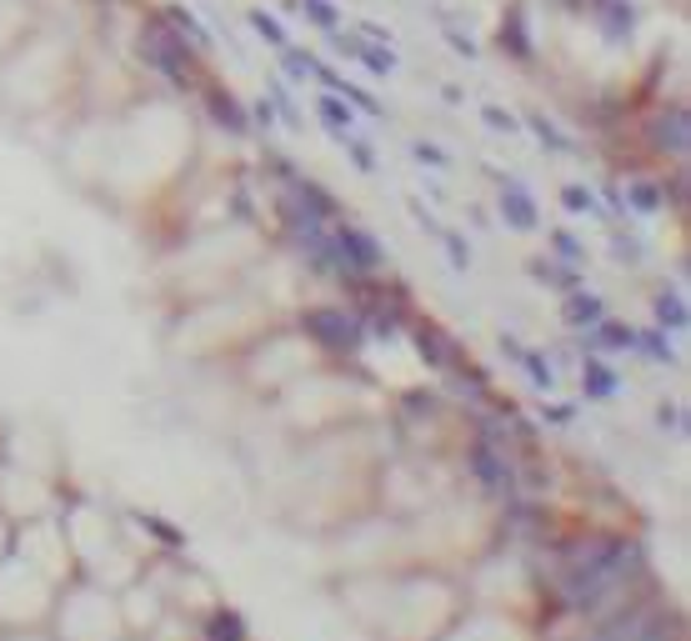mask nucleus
Instances as JSON below:
<instances>
[{
  "mask_svg": "<svg viewBox=\"0 0 691 641\" xmlns=\"http://www.w3.org/2000/svg\"><path fill=\"white\" fill-rule=\"evenodd\" d=\"M611 391H616V376L596 361H586V396H611Z\"/></svg>",
  "mask_w": 691,
  "mask_h": 641,
  "instance_id": "obj_8",
  "label": "nucleus"
},
{
  "mask_svg": "<svg viewBox=\"0 0 691 641\" xmlns=\"http://www.w3.org/2000/svg\"><path fill=\"white\" fill-rule=\"evenodd\" d=\"M300 6H306V10H310V16H316V20H320V30H336V10H330V6H326V0H300Z\"/></svg>",
  "mask_w": 691,
  "mask_h": 641,
  "instance_id": "obj_14",
  "label": "nucleus"
},
{
  "mask_svg": "<svg viewBox=\"0 0 691 641\" xmlns=\"http://www.w3.org/2000/svg\"><path fill=\"white\" fill-rule=\"evenodd\" d=\"M306 331L320 341V346H330V351H356V341H361L356 320H351L346 310H310Z\"/></svg>",
  "mask_w": 691,
  "mask_h": 641,
  "instance_id": "obj_1",
  "label": "nucleus"
},
{
  "mask_svg": "<svg viewBox=\"0 0 691 641\" xmlns=\"http://www.w3.org/2000/svg\"><path fill=\"white\" fill-rule=\"evenodd\" d=\"M526 366H531V376H536L541 386H551V366H541V356H526Z\"/></svg>",
  "mask_w": 691,
  "mask_h": 641,
  "instance_id": "obj_18",
  "label": "nucleus"
},
{
  "mask_svg": "<svg viewBox=\"0 0 691 641\" xmlns=\"http://www.w3.org/2000/svg\"><path fill=\"white\" fill-rule=\"evenodd\" d=\"M501 210H506V220H511L516 230H531V226H536V206L526 200V190H521L516 180L501 190Z\"/></svg>",
  "mask_w": 691,
  "mask_h": 641,
  "instance_id": "obj_5",
  "label": "nucleus"
},
{
  "mask_svg": "<svg viewBox=\"0 0 691 641\" xmlns=\"http://www.w3.org/2000/svg\"><path fill=\"white\" fill-rule=\"evenodd\" d=\"M657 316H661V326H687V310H681L677 296H661L657 300Z\"/></svg>",
  "mask_w": 691,
  "mask_h": 641,
  "instance_id": "obj_11",
  "label": "nucleus"
},
{
  "mask_svg": "<svg viewBox=\"0 0 691 641\" xmlns=\"http://www.w3.org/2000/svg\"><path fill=\"white\" fill-rule=\"evenodd\" d=\"M416 160H431V166H441L446 156H441V150H431V146H416Z\"/></svg>",
  "mask_w": 691,
  "mask_h": 641,
  "instance_id": "obj_19",
  "label": "nucleus"
},
{
  "mask_svg": "<svg viewBox=\"0 0 691 641\" xmlns=\"http://www.w3.org/2000/svg\"><path fill=\"white\" fill-rule=\"evenodd\" d=\"M286 76H290V80L316 76V56H306V50H290V46H286Z\"/></svg>",
  "mask_w": 691,
  "mask_h": 641,
  "instance_id": "obj_10",
  "label": "nucleus"
},
{
  "mask_svg": "<svg viewBox=\"0 0 691 641\" xmlns=\"http://www.w3.org/2000/svg\"><path fill=\"white\" fill-rule=\"evenodd\" d=\"M216 116L226 120V126H236V130L246 126V120H240V110H236V100H216Z\"/></svg>",
  "mask_w": 691,
  "mask_h": 641,
  "instance_id": "obj_15",
  "label": "nucleus"
},
{
  "mask_svg": "<svg viewBox=\"0 0 691 641\" xmlns=\"http://www.w3.org/2000/svg\"><path fill=\"white\" fill-rule=\"evenodd\" d=\"M250 26H256V36H260V40H270V46L286 50V30H280V20H276V16H266V10H250Z\"/></svg>",
  "mask_w": 691,
  "mask_h": 641,
  "instance_id": "obj_7",
  "label": "nucleus"
},
{
  "mask_svg": "<svg viewBox=\"0 0 691 641\" xmlns=\"http://www.w3.org/2000/svg\"><path fill=\"white\" fill-rule=\"evenodd\" d=\"M210 637H216V641H240V621H236V617H230V611H226V617H216V627H210Z\"/></svg>",
  "mask_w": 691,
  "mask_h": 641,
  "instance_id": "obj_13",
  "label": "nucleus"
},
{
  "mask_svg": "<svg viewBox=\"0 0 691 641\" xmlns=\"http://www.w3.org/2000/svg\"><path fill=\"white\" fill-rule=\"evenodd\" d=\"M336 50H340V56L366 60V70H371V76H391V70H396V50H391V46H381V40L336 36Z\"/></svg>",
  "mask_w": 691,
  "mask_h": 641,
  "instance_id": "obj_3",
  "label": "nucleus"
},
{
  "mask_svg": "<svg viewBox=\"0 0 691 641\" xmlns=\"http://www.w3.org/2000/svg\"><path fill=\"white\" fill-rule=\"evenodd\" d=\"M596 341H606V351H626V346H636V336H631V331H621V326H601V331H596Z\"/></svg>",
  "mask_w": 691,
  "mask_h": 641,
  "instance_id": "obj_12",
  "label": "nucleus"
},
{
  "mask_svg": "<svg viewBox=\"0 0 691 641\" xmlns=\"http://www.w3.org/2000/svg\"><path fill=\"white\" fill-rule=\"evenodd\" d=\"M336 250H340V260L356 266V270H376L381 266V250L371 246V236H361V230H351V226L336 230Z\"/></svg>",
  "mask_w": 691,
  "mask_h": 641,
  "instance_id": "obj_4",
  "label": "nucleus"
},
{
  "mask_svg": "<svg viewBox=\"0 0 691 641\" xmlns=\"http://www.w3.org/2000/svg\"><path fill=\"white\" fill-rule=\"evenodd\" d=\"M566 316L576 320V326H596V320H601V300H596V296H576V300L566 306Z\"/></svg>",
  "mask_w": 691,
  "mask_h": 641,
  "instance_id": "obj_9",
  "label": "nucleus"
},
{
  "mask_svg": "<svg viewBox=\"0 0 691 641\" xmlns=\"http://www.w3.org/2000/svg\"><path fill=\"white\" fill-rule=\"evenodd\" d=\"M531 126H536V136H541V140H546V146H551V150H566V140H561V136H556V130H551V126H546V120H541V116H536V120H531Z\"/></svg>",
  "mask_w": 691,
  "mask_h": 641,
  "instance_id": "obj_16",
  "label": "nucleus"
},
{
  "mask_svg": "<svg viewBox=\"0 0 691 641\" xmlns=\"http://www.w3.org/2000/svg\"><path fill=\"white\" fill-rule=\"evenodd\" d=\"M140 50H146L150 60H156V70H166V76H186L190 70V56H186V46H180L176 36H170L166 26H150L146 36H140Z\"/></svg>",
  "mask_w": 691,
  "mask_h": 641,
  "instance_id": "obj_2",
  "label": "nucleus"
},
{
  "mask_svg": "<svg viewBox=\"0 0 691 641\" xmlns=\"http://www.w3.org/2000/svg\"><path fill=\"white\" fill-rule=\"evenodd\" d=\"M486 120H491L496 130H511V116H501V110H491V106H486Z\"/></svg>",
  "mask_w": 691,
  "mask_h": 641,
  "instance_id": "obj_20",
  "label": "nucleus"
},
{
  "mask_svg": "<svg viewBox=\"0 0 691 641\" xmlns=\"http://www.w3.org/2000/svg\"><path fill=\"white\" fill-rule=\"evenodd\" d=\"M566 206H571V210H591V196H586V190L571 186V190H566Z\"/></svg>",
  "mask_w": 691,
  "mask_h": 641,
  "instance_id": "obj_17",
  "label": "nucleus"
},
{
  "mask_svg": "<svg viewBox=\"0 0 691 641\" xmlns=\"http://www.w3.org/2000/svg\"><path fill=\"white\" fill-rule=\"evenodd\" d=\"M316 106H320V120H326V126L336 130V136H346V126H351V106H340L336 96H320Z\"/></svg>",
  "mask_w": 691,
  "mask_h": 641,
  "instance_id": "obj_6",
  "label": "nucleus"
}]
</instances>
